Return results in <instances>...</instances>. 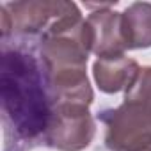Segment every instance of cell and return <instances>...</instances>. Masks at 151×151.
Segmentation results:
<instances>
[{"mask_svg": "<svg viewBox=\"0 0 151 151\" xmlns=\"http://www.w3.org/2000/svg\"><path fill=\"white\" fill-rule=\"evenodd\" d=\"M0 93L4 151L45 146L55 103L39 55L22 45L2 41Z\"/></svg>", "mask_w": 151, "mask_h": 151, "instance_id": "obj_1", "label": "cell"}, {"mask_svg": "<svg viewBox=\"0 0 151 151\" xmlns=\"http://www.w3.org/2000/svg\"><path fill=\"white\" fill-rule=\"evenodd\" d=\"M87 20L75 6L60 16L39 41V60L53 103L91 105L94 100L87 78V57L91 53Z\"/></svg>", "mask_w": 151, "mask_h": 151, "instance_id": "obj_2", "label": "cell"}, {"mask_svg": "<svg viewBox=\"0 0 151 151\" xmlns=\"http://www.w3.org/2000/svg\"><path fill=\"white\" fill-rule=\"evenodd\" d=\"M105 144L110 151H146L151 147V109L124 100L117 109L101 112Z\"/></svg>", "mask_w": 151, "mask_h": 151, "instance_id": "obj_3", "label": "cell"}, {"mask_svg": "<svg viewBox=\"0 0 151 151\" xmlns=\"http://www.w3.org/2000/svg\"><path fill=\"white\" fill-rule=\"evenodd\" d=\"M75 6L77 4L62 0H29L0 4L2 41H7L11 36H43Z\"/></svg>", "mask_w": 151, "mask_h": 151, "instance_id": "obj_4", "label": "cell"}, {"mask_svg": "<svg viewBox=\"0 0 151 151\" xmlns=\"http://www.w3.org/2000/svg\"><path fill=\"white\" fill-rule=\"evenodd\" d=\"M96 133L94 119L87 105L55 103L45 146L59 151H82Z\"/></svg>", "mask_w": 151, "mask_h": 151, "instance_id": "obj_5", "label": "cell"}, {"mask_svg": "<svg viewBox=\"0 0 151 151\" xmlns=\"http://www.w3.org/2000/svg\"><path fill=\"white\" fill-rule=\"evenodd\" d=\"M101 7L89 14L87 27L91 34V50L93 53L100 57L109 55H119L124 53L126 43L123 36V18L121 13H116L112 9Z\"/></svg>", "mask_w": 151, "mask_h": 151, "instance_id": "obj_6", "label": "cell"}, {"mask_svg": "<svg viewBox=\"0 0 151 151\" xmlns=\"http://www.w3.org/2000/svg\"><path fill=\"white\" fill-rule=\"evenodd\" d=\"M140 68L139 64L126 57L124 53L100 57L93 64V75L100 87V91L107 94H114L119 91H128L130 86L135 82Z\"/></svg>", "mask_w": 151, "mask_h": 151, "instance_id": "obj_7", "label": "cell"}, {"mask_svg": "<svg viewBox=\"0 0 151 151\" xmlns=\"http://www.w3.org/2000/svg\"><path fill=\"white\" fill-rule=\"evenodd\" d=\"M123 36L126 50H140L151 46V4L133 2L123 13Z\"/></svg>", "mask_w": 151, "mask_h": 151, "instance_id": "obj_8", "label": "cell"}, {"mask_svg": "<svg viewBox=\"0 0 151 151\" xmlns=\"http://www.w3.org/2000/svg\"><path fill=\"white\" fill-rule=\"evenodd\" d=\"M124 100H135L151 109V66L140 68L135 82L124 93Z\"/></svg>", "mask_w": 151, "mask_h": 151, "instance_id": "obj_9", "label": "cell"}, {"mask_svg": "<svg viewBox=\"0 0 151 151\" xmlns=\"http://www.w3.org/2000/svg\"><path fill=\"white\" fill-rule=\"evenodd\" d=\"M146 151H151V147H149V149H146Z\"/></svg>", "mask_w": 151, "mask_h": 151, "instance_id": "obj_10", "label": "cell"}]
</instances>
